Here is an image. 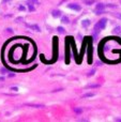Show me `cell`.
<instances>
[{
	"instance_id": "1",
	"label": "cell",
	"mask_w": 121,
	"mask_h": 122,
	"mask_svg": "<svg viewBox=\"0 0 121 122\" xmlns=\"http://www.w3.org/2000/svg\"><path fill=\"white\" fill-rule=\"evenodd\" d=\"M106 24H107V18H102L100 19V20L98 21V23L96 24V26H94V36H96V34L100 32V30H103L105 29V27H106Z\"/></svg>"
},
{
	"instance_id": "2",
	"label": "cell",
	"mask_w": 121,
	"mask_h": 122,
	"mask_svg": "<svg viewBox=\"0 0 121 122\" xmlns=\"http://www.w3.org/2000/svg\"><path fill=\"white\" fill-rule=\"evenodd\" d=\"M104 10H105V5H104L103 3H98V4L96 5V13L98 15L104 12Z\"/></svg>"
},
{
	"instance_id": "3",
	"label": "cell",
	"mask_w": 121,
	"mask_h": 122,
	"mask_svg": "<svg viewBox=\"0 0 121 122\" xmlns=\"http://www.w3.org/2000/svg\"><path fill=\"white\" fill-rule=\"evenodd\" d=\"M68 6L70 9H72V10H74V11H81V8L77 3H70Z\"/></svg>"
},
{
	"instance_id": "4",
	"label": "cell",
	"mask_w": 121,
	"mask_h": 122,
	"mask_svg": "<svg viewBox=\"0 0 121 122\" xmlns=\"http://www.w3.org/2000/svg\"><path fill=\"white\" fill-rule=\"evenodd\" d=\"M61 14L62 13L60 12L59 10H53L51 11V15H53L54 17H56V18H57V17H61Z\"/></svg>"
},
{
	"instance_id": "5",
	"label": "cell",
	"mask_w": 121,
	"mask_h": 122,
	"mask_svg": "<svg viewBox=\"0 0 121 122\" xmlns=\"http://www.w3.org/2000/svg\"><path fill=\"white\" fill-rule=\"evenodd\" d=\"M114 33L117 34V36H120L121 34V26H118V27H116L115 29H114Z\"/></svg>"
},
{
	"instance_id": "6",
	"label": "cell",
	"mask_w": 121,
	"mask_h": 122,
	"mask_svg": "<svg viewBox=\"0 0 121 122\" xmlns=\"http://www.w3.org/2000/svg\"><path fill=\"white\" fill-rule=\"evenodd\" d=\"M81 23H83L81 25H83V27H84V28H87L88 26L90 25V20H89V19H84V20L81 21Z\"/></svg>"
},
{
	"instance_id": "7",
	"label": "cell",
	"mask_w": 121,
	"mask_h": 122,
	"mask_svg": "<svg viewBox=\"0 0 121 122\" xmlns=\"http://www.w3.org/2000/svg\"><path fill=\"white\" fill-rule=\"evenodd\" d=\"M61 23L69 24L70 23V19H69V17H66V16H61Z\"/></svg>"
},
{
	"instance_id": "8",
	"label": "cell",
	"mask_w": 121,
	"mask_h": 122,
	"mask_svg": "<svg viewBox=\"0 0 121 122\" xmlns=\"http://www.w3.org/2000/svg\"><path fill=\"white\" fill-rule=\"evenodd\" d=\"M29 28H31V29L35 30V31H38V32H40V31H41L40 27H39L38 25H31V26H29Z\"/></svg>"
},
{
	"instance_id": "9",
	"label": "cell",
	"mask_w": 121,
	"mask_h": 122,
	"mask_svg": "<svg viewBox=\"0 0 121 122\" xmlns=\"http://www.w3.org/2000/svg\"><path fill=\"white\" fill-rule=\"evenodd\" d=\"M27 5H28V9H29V11H34L35 10V5L34 4H32V3H27Z\"/></svg>"
},
{
	"instance_id": "10",
	"label": "cell",
	"mask_w": 121,
	"mask_h": 122,
	"mask_svg": "<svg viewBox=\"0 0 121 122\" xmlns=\"http://www.w3.org/2000/svg\"><path fill=\"white\" fill-rule=\"evenodd\" d=\"M27 3H32V4H34V5H35V4H39V1H38V0H28Z\"/></svg>"
},
{
	"instance_id": "11",
	"label": "cell",
	"mask_w": 121,
	"mask_h": 122,
	"mask_svg": "<svg viewBox=\"0 0 121 122\" xmlns=\"http://www.w3.org/2000/svg\"><path fill=\"white\" fill-rule=\"evenodd\" d=\"M57 30L60 32V33H64V28H62V27H58V28H57Z\"/></svg>"
},
{
	"instance_id": "12",
	"label": "cell",
	"mask_w": 121,
	"mask_h": 122,
	"mask_svg": "<svg viewBox=\"0 0 121 122\" xmlns=\"http://www.w3.org/2000/svg\"><path fill=\"white\" fill-rule=\"evenodd\" d=\"M74 112H76V114H81V112H83V110H81V108H74Z\"/></svg>"
},
{
	"instance_id": "13",
	"label": "cell",
	"mask_w": 121,
	"mask_h": 122,
	"mask_svg": "<svg viewBox=\"0 0 121 122\" xmlns=\"http://www.w3.org/2000/svg\"><path fill=\"white\" fill-rule=\"evenodd\" d=\"M94 93H86L85 95H84V97H93Z\"/></svg>"
},
{
	"instance_id": "14",
	"label": "cell",
	"mask_w": 121,
	"mask_h": 122,
	"mask_svg": "<svg viewBox=\"0 0 121 122\" xmlns=\"http://www.w3.org/2000/svg\"><path fill=\"white\" fill-rule=\"evenodd\" d=\"M96 87H99V85H91V86H88L87 88H96Z\"/></svg>"
},
{
	"instance_id": "15",
	"label": "cell",
	"mask_w": 121,
	"mask_h": 122,
	"mask_svg": "<svg viewBox=\"0 0 121 122\" xmlns=\"http://www.w3.org/2000/svg\"><path fill=\"white\" fill-rule=\"evenodd\" d=\"M11 90H13V91H18V88H17V87H12V88H11Z\"/></svg>"
},
{
	"instance_id": "16",
	"label": "cell",
	"mask_w": 121,
	"mask_h": 122,
	"mask_svg": "<svg viewBox=\"0 0 121 122\" xmlns=\"http://www.w3.org/2000/svg\"><path fill=\"white\" fill-rule=\"evenodd\" d=\"M94 72H96V70H92V71L90 72V73L88 74V75H89V76H92V75H93V73H94Z\"/></svg>"
},
{
	"instance_id": "17",
	"label": "cell",
	"mask_w": 121,
	"mask_h": 122,
	"mask_svg": "<svg viewBox=\"0 0 121 122\" xmlns=\"http://www.w3.org/2000/svg\"><path fill=\"white\" fill-rule=\"evenodd\" d=\"M19 10H20V11H24V10H25V6L20 5V6H19Z\"/></svg>"
},
{
	"instance_id": "18",
	"label": "cell",
	"mask_w": 121,
	"mask_h": 122,
	"mask_svg": "<svg viewBox=\"0 0 121 122\" xmlns=\"http://www.w3.org/2000/svg\"><path fill=\"white\" fill-rule=\"evenodd\" d=\"M0 72H1V73H6V70L5 69H1V71Z\"/></svg>"
},
{
	"instance_id": "19",
	"label": "cell",
	"mask_w": 121,
	"mask_h": 122,
	"mask_svg": "<svg viewBox=\"0 0 121 122\" xmlns=\"http://www.w3.org/2000/svg\"><path fill=\"white\" fill-rule=\"evenodd\" d=\"M14 74H13V73H11V74H9V77H14Z\"/></svg>"
},
{
	"instance_id": "20",
	"label": "cell",
	"mask_w": 121,
	"mask_h": 122,
	"mask_svg": "<svg viewBox=\"0 0 121 122\" xmlns=\"http://www.w3.org/2000/svg\"><path fill=\"white\" fill-rule=\"evenodd\" d=\"M8 1H11V0H3V2L5 3V2H8Z\"/></svg>"
},
{
	"instance_id": "21",
	"label": "cell",
	"mask_w": 121,
	"mask_h": 122,
	"mask_svg": "<svg viewBox=\"0 0 121 122\" xmlns=\"http://www.w3.org/2000/svg\"><path fill=\"white\" fill-rule=\"evenodd\" d=\"M118 121H119V122H121V119H118Z\"/></svg>"
}]
</instances>
